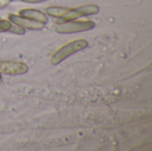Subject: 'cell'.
Segmentation results:
<instances>
[{
  "mask_svg": "<svg viewBox=\"0 0 152 151\" xmlns=\"http://www.w3.org/2000/svg\"><path fill=\"white\" fill-rule=\"evenodd\" d=\"M0 78H1V73H0Z\"/></svg>",
  "mask_w": 152,
  "mask_h": 151,
  "instance_id": "9c48e42d",
  "label": "cell"
},
{
  "mask_svg": "<svg viewBox=\"0 0 152 151\" xmlns=\"http://www.w3.org/2000/svg\"><path fill=\"white\" fill-rule=\"evenodd\" d=\"M95 27V23L92 20H70L61 23L54 28V31L59 34H72L77 32L87 31Z\"/></svg>",
  "mask_w": 152,
  "mask_h": 151,
  "instance_id": "3957f363",
  "label": "cell"
},
{
  "mask_svg": "<svg viewBox=\"0 0 152 151\" xmlns=\"http://www.w3.org/2000/svg\"><path fill=\"white\" fill-rule=\"evenodd\" d=\"M28 67L19 61H1L0 62V73L10 76H16L27 73Z\"/></svg>",
  "mask_w": 152,
  "mask_h": 151,
  "instance_id": "277c9868",
  "label": "cell"
},
{
  "mask_svg": "<svg viewBox=\"0 0 152 151\" xmlns=\"http://www.w3.org/2000/svg\"><path fill=\"white\" fill-rule=\"evenodd\" d=\"M88 46V42L86 39L74 40L57 50L51 58V63L53 65H57L62 61L71 56L72 54L86 49Z\"/></svg>",
  "mask_w": 152,
  "mask_h": 151,
  "instance_id": "7a4b0ae2",
  "label": "cell"
},
{
  "mask_svg": "<svg viewBox=\"0 0 152 151\" xmlns=\"http://www.w3.org/2000/svg\"><path fill=\"white\" fill-rule=\"evenodd\" d=\"M22 2L25 3H31V4H35V3H40V2H44L46 0H21Z\"/></svg>",
  "mask_w": 152,
  "mask_h": 151,
  "instance_id": "ba28073f",
  "label": "cell"
},
{
  "mask_svg": "<svg viewBox=\"0 0 152 151\" xmlns=\"http://www.w3.org/2000/svg\"><path fill=\"white\" fill-rule=\"evenodd\" d=\"M99 7L95 4H87L77 8L52 6L46 9V12L53 17H57L59 19L58 22L61 24L70 20H74L79 17L95 14L99 12Z\"/></svg>",
  "mask_w": 152,
  "mask_h": 151,
  "instance_id": "6da1fadb",
  "label": "cell"
},
{
  "mask_svg": "<svg viewBox=\"0 0 152 151\" xmlns=\"http://www.w3.org/2000/svg\"><path fill=\"white\" fill-rule=\"evenodd\" d=\"M19 13H20V16L28 18L36 21L42 22L44 24H45L48 21V18L45 15V13L36 9H23V10H20Z\"/></svg>",
  "mask_w": 152,
  "mask_h": 151,
  "instance_id": "8992f818",
  "label": "cell"
},
{
  "mask_svg": "<svg viewBox=\"0 0 152 151\" xmlns=\"http://www.w3.org/2000/svg\"><path fill=\"white\" fill-rule=\"evenodd\" d=\"M9 19L14 24L23 28H28L32 30H41L44 27L45 24L39 21H36L34 20L25 18L20 15H15V14H10Z\"/></svg>",
  "mask_w": 152,
  "mask_h": 151,
  "instance_id": "5b68a950",
  "label": "cell"
},
{
  "mask_svg": "<svg viewBox=\"0 0 152 151\" xmlns=\"http://www.w3.org/2000/svg\"><path fill=\"white\" fill-rule=\"evenodd\" d=\"M12 26V25L9 20H0V33H2V32H10V29H11Z\"/></svg>",
  "mask_w": 152,
  "mask_h": 151,
  "instance_id": "52a82bcc",
  "label": "cell"
}]
</instances>
